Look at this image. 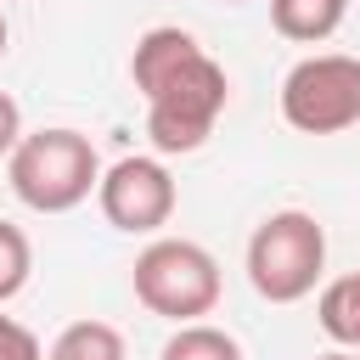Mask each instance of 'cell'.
Wrapping results in <instances>:
<instances>
[{
  "instance_id": "6da1fadb",
  "label": "cell",
  "mask_w": 360,
  "mask_h": 360,
  "mask_svg": "<svg viewBox=\"0 0 360 360\" xmlns=\"http://www.w3.org/2000/svg\"><path fill=\"white\" fill-rule=\"evenodd\" d=\"M129 79L146 96V135L152 152H197L231 96L225 68L186 34V28H146L129 51Z\"/></svg>"
},
{
  "instance_id": "7a4b0ae2",
  "label": "cell",
  "mask_w": 360,
  "mask_h": 360,
  "mask_svg": "<svg viewBox=\"0 0 360 360\" xmlns=\"http://www.w3.org/2000/svg\"><path fill=\"white\" fill-rule=\"evenodd\" d=\"M11 191L34 214H68L101 186V158L79 129H34L6 158Z\"/></svg>"
},
{
  "instance_id": "3957f363",
  "label": "cell",
  "mask_w": 360,
  "mask_h": 360,
  "mask_svg": "<svg viewBox=\"0 0 360 360\" xmlns=\"http://www.w3.org/2000/svg\"><path fill=\"white\" fill-rule=\"evenodd\" d=\"M326 270V231L304 208H276L248 236V281L264 304H298Z\"/></svg>"
},
{
  "instance_id": "277c9868",
  "label": "cell",
  "mask_w": 360,
  "mask_h": 360,
  "mask_svg": "<svg viewBox=\"0 0 360 360\" xmlns=\"http://www.w3.org/2000/svg\"><path fill=\"white\" fill-rule=\"evenodd\" d=\"M129 281H135V298L174 326H191V321L214 315V304H219V259L191 236L146 242L135 253Z\"/></svg>"
},
{
  "instance_id": "5b68a950",
  "label": "cell",
  "mask_w": 360,
  "mask_h": 360,
  "mask_svg": "<svg viewBox=\"0 0 360 360\" xmlns=\"http://www.w3.org/2000/svg\"><path fill=\"white\" fill-rule=\"evenodd\" d=\"M281 118L298 135H343L360 124V56L315 51L281 79Z\"/></svg>"
},
{
  "instance_id": "8992f818",
  "label": "cell",
  "mask_w": 360,
  "mask_h": 360,
  "mask_svg": "<svg viewBox=\"0 0 360 360\" xmlns=\"http://www.w3.org/2000/svg\"><path fill=\"white\" fill-rule=\"evenodd\" d=\"M96 202L112 231L152 236L174 219V174L163 169V158H118L112 169H101Z\"/></svg>"
},
{
  "instance_id": "52a82bcc",
  "label": "cell",
  "mask_w": 360,
  "mask_h": 360,
  "mask_svg": "<svg viewBox=\"0 0 360 360\" xmlns=\"http://www.w3.org/2000/svg\"><path fill=\"white\" fill-rule=\"evenodd\" d=\"M349 0H270V22L281 39H298V45H321L338 34Z\"/></svg>"
},
{
  "instance_id": "ba28073f",
  "label": "cell",
  "mask_w": 360,
  "mask_h": 360,
  "mask_svg": "<svg viewBox=\"0 0 360 360\" xmlns=\"http://www.w3.org/2000/svg\"><path fill=\"white\" fill-rule=\"evenodd\" d=\"M315 321H321V332L332 343H343V349L360 354V270H349V276H338V281L321 287Z\"/></svg>"
},
{
  "instance_id": "9c48e42d",
  "label": "cell",
  "mask_w": 360,
  "mask_h": 360,
  "mask_svg": "<svg viewBox=\"0 0 360 360\" xmlns=\"http://www.w3.org/2000/svg\"><path fill=\"white\" fill-rule=\"evenodd\" d=\"M45 360H129L124 332L107 321H73L56 332V343L45 349Z\"/></svg>"
},
{
  "instance_id": "30bf717a",
  "label": "cell",
  "mask_w": 360,
  "mask_h": 360,
  "mask_svg": "<svg viewBox=\"0 0 360 360\" xmlns=\"http://www.w3.org/2000/svg\"><path fill=\"white\" fill-rule=\"evenodd\" d=\"M158 360H242V343L208 321H191V326H174V338L158 349Z\"/></svg>"
},
{
  "instance_id": "8fae6325",
  "label": "cell",
  "mask_w": 360,
  "mask_h": 360,
  "mask_svg": "<svg viewBox=\"0 0 360 360\" xmlns=\"http://www.w3.org/2000/svg\"><path fill=\"white\" fill-rule=\"evenodd\" d=\"M28 276H34V248H28V236H22L11 219H0V304L17 298V292L28 287Z\"/></svg>"
},
{
  "instance_id": "7c38bea8",
  "label": "cell",
  "mask_w": 360,
  "mask_h": 360,
  "mask_svg": "<svg viewBox=\"0 0 360 360\" xmlns=\"http://www.w3.org/2000/svg\"><path fill=\"white\" fill-rule=\"evenodd\" d=\"M0 360H45V349H39V338L22 321L0 315Z\"/></svg>"
},
{
  "instance_id": "4fadbf2b",
  "label": "cell",
  "mask_w": 360,
  "mask_h": 360,
  "mask_svg": "<svg viewBox=\"0 0 360 360\" xmlns=\"http://www.w3.org/2000/svg\"><path fill=\"white\" fill-rule=\"evenodd\" d=\"M22 141V107L0 90V158H11V146Z\"/></svg>"
},
{
  "instance_id": "5bb4252c",
  "label": "cell",
  "mask_w": 360,
  "mask_h": 360,
  "mask_svg": "<svg viewBox=\"0 0 360 360\" xmlns=\"http://www.w3.org/2000/svg\"><path fill=\"white\" fill-rule=\"evenodd\" d=\"M315 360H360L354 349H332V354H315Z\"/></svg>"
},
{
  "instance_id": "9a60e30c",
  "label": "cell",
  "mask_w": 360,
  "mask_h": 360,
  "mask_svg": "<svg viewBox=\"0 0 360 360\" xmlns=\"http://www.w3.org/2000/svg\"><path fill=\"white\" fill-rule=\"evenodd\" d=\"M6 39H11V28H6V17H0V56H6Z\"/></svg>"
}]
</instances>
